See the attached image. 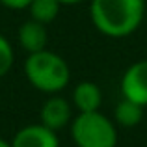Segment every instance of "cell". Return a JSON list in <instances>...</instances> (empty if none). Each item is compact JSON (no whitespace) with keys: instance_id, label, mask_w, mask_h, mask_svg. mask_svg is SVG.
<instances>
[{"instance_id":"1","label":"cell","mask_w":147,"mask_h":147,"mask_svg":"<svg viewBox=\"0 0 147 147\" xmlns=\"http://www.w3.org/2000/svg\"><path fill=\"white\" fill-rule=\"evenodd\" d=\"M145 0H90V19L99 34L112 39L129 37L142 26Z\"/></svg>"},{"instance_id":"2","label":"cell","mask_w":147,"mask_h":147,"mask_svg":"<svg viewBox=\"0 0 147 147\" xmlns=\"http://www.w3.org/2000/svg\"><path fill=\"white\" fill-rule=\"evenodd\" d=\"M22 69L30 86L47 95L61 93L71 82V67L65 58L49 49L28 54Z\"/></svg>"},{"instance_id":"3","label":"cell","mask_w":147,"mask_h":147,"mask_svg":"<svg viewBox=\"0 0 147 147\" xmlns=\"http://www.w3.org/2000/svg\"><path fill=\"white\" fill-rule=\"evenodd\" d=\"M71 138L76 147H117L119 134L114 119L97 112H78L71 121Z\"/></svg>"},{"instance_id":"4","label":"cell","mask_w":147,"mask_h":147,"mask_svg":"<svg viewBox=\"0 0 147 147\" xmlns=\"http://www.w3.org/2000/svg\"><path fill=\"white\" fill-rule=\"evenodd\" d=\"M121 95L147 108V60L130 63L121 76Z\"/></svg>"},{"instance_id":"5","label":"cell","mask_w":147,"mask_h":147,"mask_svg":"<svg viewBox=\"0 0 147 147\" xmlns=\"http://www.w3.org/2000/svg\"><path fill=\"white\" fill-rule=\"evenodd\" d=\"M73 121V104L60 93L49 95V99L43 102L39 110V123L52 130H61Z\"/></svg>"},{"instance_id":"6","label":"cell","mask_w":147,"mask_h":147,"mask_svg":"<svg viewBox=\"0 0 147 147\" xmlns=\"http://www.w3.org/2000/svg\"><path fill=\"white\" fill-rule=\"evenodd\" d=\"M11 147H60L58 132L43 123H32L15 132L11 138Z\"/></svg>"},{"instance_id":"7","label":"cell","mask_w":147,"mask_h":147,"mask_svg":"<svg viewBox=\"0 0 147 147\" xmlns=\"http://www.w3.org/2000/svg\"><path fill=\"white\" fill-rule=\"evenodd\" d=\"M17 41L21 45L22 50H26L28 54L32 52H39V50L47 49L49 45V32H47V24L37 22L34 19H28L21 24L17 32Z\"/></svg>"},{"instance_id":"8","label":"cell","mask_w":147,"mask_h":147,"mask_svg":"<svg viewBox=\"0 0 147 147\" xmlns=\"http://www.w3.org/2000/svg\"><path fill=\"white\" fill-rule=\"evenodd\" d=\"M71 102L78 112H97L102 104V91L99 84L91 80H82L73 88Z\"/></svg>"},{"instance_id":"9","label":"cell","mask_w":147,"mask_h":147,"mask_svg":"<svg viewBox=\"0 0 147 147\" xmlns=\"http://www.w3.org/2000/svg\"><path fill=\"white\" fill-rule=\"evenodd\" d=\"M144 110L145 108L142 106V104L123 97L114 106V115H112V119H114V123L117 127L132 129V127H136V125L142 123V119H144Z\"/></svg>"},{"instance_id":"10","label":"cell","mask_w":147,"mask_h":147,"mask_svg":"<svg viewBox=\"0 0 147 147\" xmlns=\"http://www.w3.org/2000/svg\"><path fill=\"white\" fill-rule=\"evenodd\" d=\"M61 4L58 0H32L28 6L30 19L43 24H50L52 21H56V17L60 15Z\"/></svg>"},{"instance_id":"11","label":"cell","mask_w":147,"mask_h":147,"mask_svg":"<svg viewBox=\"0 0 147 147\" xmlns=\"http://www.w3.org/2000/svg\"><path fill=\"white\" fill-rule=\"evenodd\" d=\"M13 63H15V49L9 43V39L0 34V78H4L11 71Z\"/></svg>"},{"instance_id":"12","label":"cell","mask_w":147,"mask_h":147,"mask_svg":"<svg viewBox=\"0 0 147 147\" xmlns=\"http://www.w3.org/2000/svg\"><path fill=\"white\" fill-rule=\"evenodd\" d=\"M30 2H32V0H0V4H2L4 7H7V9H15V11L28 9Z\"/></svg>"},{"instance_id":"13","label":"cell","mask_w":147,"mask_h":147,"mask_svg":"<svg viewBox=\"0 0 147 147\" xmlns=\"http://www.w3.org/2000/svg\"><path fill=\"white\" fill-rule=\"evenodd\" d=\"M58 2H60L61 6H78V4H82L84 0H58Z\"/></svg>"},{"instance_id":"14","label":"cell","mask_w":147,"mask_h":147,"mask_svg":"<svg viewBox=\"0 0 147 147\" xmlns=\"http://www.w3.org/2000/svg\"><path fill=\"white\" fill-rule=\"evenodd\" d=\"M0 147H11V142L4 140V138H0Z\"/></svg>"}]
</instances>
